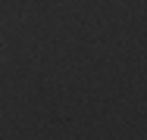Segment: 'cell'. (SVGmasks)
Returning <instances> with one entry per match:
<instances>
[]
</instances>
